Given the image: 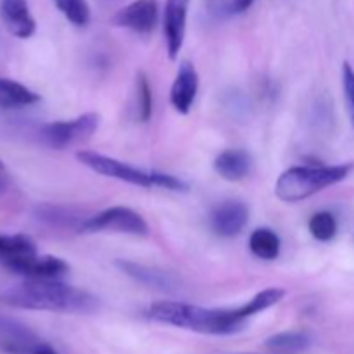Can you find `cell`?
I'll list each match as a JSON object with an SVG mask.
<instances>
[{
	"instance_id": "obj_1",
	"label": "cell",
	"mask_w": 354,
	"mask_h": 354,
	"mask_svg": "<svg viewBox=\"0 0 354 354\" xmlns=\"http://www.w3.org/2000/svg\"><path fill=\"white\" fill-rule=\"evenodd\" d=\"M286 292L280 287H270L256 294L252 299L239 308H203L178 301H161L147 310V317L159 324L173 325L185 330L199 332L207 335H232L244 330L249 318L268 308L275 306L283 299Z\"/></svg>"
},
{
	"instance_id": "obj_2",
	"label": "cell",
	"mask_w": 354,
	"mask_h": 354,
	"mask_svg": "<svg viewBox=\"0 0 354 354\" xmlns=\"http://www.w3.org/2000/svg\"><path fill=\"white\" fill-rule=\"evenodd\" d=\"M0 303L19 310L90 315L99 310V299L57 279H26L0 294Z\"/></svg>"
},
{
	"instance_id": "obj_3",
	"label": "cell",
	"mask_w": 354,
	"mask_h": 354,
	"mask_svg": "<svg viewBox=\"0 0 354 354\" xmlns=\"http://www.w3.org/2000/svg\"><path fill=\"white\" fill-rule=\"evenodd\" d=\"M354 169V162L335 166H294L277 178L275 194L287 204L301 203L327 187L341 183Z\"/></svg>"
},
{
	"instance_id": "obj_4",
	"label": "cell",
	"mask_w": 354,
	"mask_h": 354,
	"mask_svg": "<svg viewBox=\"0 0 354 354\" xmlns=\"http://www.w3.org/2000/svg\"><path fill=\"white\" fill-rule=\"evenodd\" d=\"M100 127V116L97 113H85L75 120L52 121L41 124L38 130V138L47 147L62 151L66 147L78 144L92 137Z\"/></svg>"
},
{
	"instance_id": "obj_5",
	"label": "cell",
	"mask_w": 354,
	"mask_h": 354,
	"mask_svg": "<svg viewBox=\"0 0 354 354\" xmlns=\"http://www.w3.org/2000/svg\"><path fill=\"white\" fill-rule=\"evenodd\" d=\"M82 234H100V232H113V234H127L145 237L149 235V225L142 214L127 206H113L100 211L95 216H90L80 225Z\"/></svg>"
},
{
	"instance_id": "obj_6",
	"label": "cell",
	"mask_w": 354,
	"mask_h": 354,
	"mask_svg": "<svg viewBox=\"0 0 354 354\" xmlns=\"http://www.w3.org/2000/svg\"><path fill=\"white\" fill-rule=\"evenodd\" d=\"M76 159L83 166L99 173V175L109 176V178L120 180V182L131 183V185L145 187V189L156 187L154 171H144V169L135 168V166L128 165V162L111 158V156H104L100 152L93 151H78L76 152Z\"/></svg>"
},
{
	"instance_id": "obj_7",
	"label": "cell",
	"mask_w": 354,
	"mask_h": 354,
	"mask_svg": "<svg viewBox=\"0 0 354 354\" xmlns=\"http://www.w3.org/2000/svg\"><path fill=\"white\" fill-rule=\"evenodd\" d=\"M38 258L33 239L24 234H0V266L26 279L31 265Z\"/></svg>"
},
{
	"instance_id": "obj_8",
	"label": "cell",
	"mask_w": 354,
	"mask_h": 354,
	"mask_svg": "<svg viewBox=\"0 0 354 354\" xmlns=\"http://www.w3.org/2000/svg\"><path fill=\"white\" fill-rule=\"evenodd\" d=\"M190 0H166L165 16H162V31H165L166 52L171 61L178 59L185 41L187 16H189Z\"/></svg>"
},
{
	"instance_id": "obj_9",
	"label": "cell",
	"mask_w": 354,
	"mask_h": 354,
	"mask_svg": "<svg viewBox=\"0 0 354 354\" xmlns=\"http://www.w3.org/2000/svg\"><path fill=\"white\" fill-rule=\"evenodd\" d=\"M158 17L159 9L156 0H135L114 14L113 24L133 33L149 35L158 24Z\"/></svg>"
},
{
	"instance_id": "obj_10",
	"label": "cell",
	"mask_w": 354,
	"mask_h": 354,
	"mask_svg": "<svg viewBox=\"0 0 354 354\" xmlns=\"http://www.w3.org/2000/svg\"><path fill=\"white\" fill-rule=\"evenodd\" d=\"M38 335L28 325L0 313V349L7 354H31L40 344Z\"/></svg>"
},
{
	"instance_id": "obj_11",
	"label": "cell",
	"mask_w": 354,
	"mask_h": 354,
	"mask_svg": "<svg viewBox=\"0 0 354 354\" xmlns=\"http://www.w3.org/2000/svg\"><path fill=\"white\" fill-rule=\"evenodd\" d=\"M209 221L213 232L220 237H237L248 227L249 207L242 201H225L214 207Z\"/></svg>"
},
{
	"instance_id": "obj_12",
	"label": "cell",
	"mask_w": 354,
	"mask_h": 354,
	"mask_svg": "<svg viewBox=\"0 0 354 354\" xmlns=\"http://www.w3.org/2000/svg\"><path fill=\"white\" fill-rule=\"evenodd\" d=\"M197 92H199V75H197L196 66L190 61H182L171 85L169 102L175 107L176 113L189 114L196 102Z\"/></svg>"
},
{
	"instance_id": "obj_13",
	"label": "cell",
	"mask_w": 354,
	"mask_h": 354,
	"mask_svg": "<svg viewBox=\"0 0 354 354\" xmlns=\"http://www.w3.org/2000/svg\"><path fill=\"white\" fill-rule=\"evenodd\" d=\"M116 266L123 273H127L135 282L142 283L151 289L161 290V292H173L178 289V280L175 275L165 272V270L154 268V266H145L140 263L128 261V259H116Z\"/></svg>"
},
{
	"instance_id": "obj_14",
	"label": "cell",
	"mask_w": 354,
	"mask_h": 354,
	"mask_svg": "<svg viewBox=\"0 0 354 354\" xmlns=\"http://www.w3.org/2000/svg\"><path fill=\"white\" fill-rule=\"evenodd\" d=\"M0 16L14 37L30 38L37 31V23L26 0H0Z\"/></svg>"
},
{
	"instance_id": "obj_15",
	"label": "cell",
	"mask_w": 354,
	"mask_h": 354,
	"mask_svg": "<svg viewBox=\"0 0 354 354\" xmlns=\"http://www.w3.org/2000/svg\"><path fill=\"white\" fill-rule=\"evenodd\" d=\"M213 168L227 182H239L252 169V158L244 149H227L216 156Z\"/></svg>"
},
{
	"instance_id": "obj_16",
	"label": "cell",
	"mask_w": 354,
	"mask_h": 354,
	"mask_svg": "<svg viewBox=\"0 0 354 354\" xmlns=\"http://www.w3.org/2000/svg\"><path fill=\"white\" fill-rule=\"evenodd\" d=\"M40 100V95L23 83L0 76V107L2 109H17V107L33 106Z\"/></svg>"
},
{
	"instance_id": "obj_17",
	"label": "cell",
	"mask_w": 354,
	"mask_h": 354,
	"mask_svg": "<svg viewBox=\"0 0 354 354\" xmlns=\"http://www.w3.org/2000/svg\"><path fill=\"white\" fill-rule=\"evenodd\" d=\"M280 237L272 228H256L249 237V249L252 254L263 261H273L280 254Z\"/></svg>"
},
{
	"instance_id": "obj_18",
	"label": "cell",
	"mask_w": 354,
	"mask_h": 354,
	"mask_svg": "<svg viewBox=\"0 0 354 354\" xmlns=\"http://www.w3.org/2000/svg\"><path fill=\"white\" fill-rule=\"evenodd\" d=\"M265 346L277 354H296L310 348L311 337L306 332H280L266 339Z\"/></svg>"
},
{
	"instance_id": "obj_19",
	"label": "cell",
	"mask_w": 354,
	"mask_h": 354,
	"mask_svg": "<svg viewBox=\"0 0 354 354\" xmlns=\"http://www.w3.org/2000/svg\"><path fill=\"white\" fill-rule=\"evenodd\" d=\"M35 216L38 221L48 225V227H75V221L80 218L75 214V209L66 206H59V204H38L35 207Z\"/></svg>"
},
{
	"instance_id": "obj_20",
	"label": "cell",
	"mask_w": 354,
	"mask_h": 354,
	"mask_svg": "<svg viewBox=\"0 0 354 354\" xmlns=\"http://www.w3.org/2000/svg\"><path fill=\"white\" fill-rule=\"evenodd\" d=\"M54 2L62 16L75 26L85 28L90 23L92 14H90V6L86 0H54Z\"/></svg>"
},
{
	"instance_id": "obj_21",
	"label": "cell",
	"mask_w": 354,
	"mask_h": 354,
	"mask_svg": "<svg viewBox=\"0 0 354 354\" xmlns=\"http://www.w3.org/2000/svg\"><path fill=\"white\" fill-rule=\"evenodd\" d=\"M308 228H310V234L313 235V239L320 242H328L337 234V220L328 211H320V213H315L311 216Z\"/></svg>"
},
{
	"instance_id": "obj_22",
	"label": "cell",
	"mask_w": 354,
	"mask_h": 354,
	"mask_svg": "<svg viewBox=\"0 0 354 354\" xmlns=\"http://www.w3.org/2000/svg\"><path fill=\"white\" fill-rule=\"evenodd\" d=\"M152 116V88L149 78L144 73L137 75V118L142 123H147Z\"/></svg>"
},
{
	"instance_id": "obj_23",
	"label": "cell",
	"mask_w": 354,
	"mask_h": 354,
	"mask_svg": "<svg viewBox=\"0 0 354 354\" xmlns=\"http://www.w3.org/2000/svg\"><path fill=\"white\" fill-rule=\"evenodd\" d=\"M342 90H344L346 106H348L349 120L354 128V69L349 62L342 64Z\"/></svg>"
},
{
	"instance_id": "obj_24",
	"label": "cell",
	"mask_w": 354,
	"mask_h": 354,
	"mask_svg": "<svg viewBox=\"0 0 354 354\" xmlns=\"http://www.w3.org/2000/svg\"><path fill=\"white\" fill-rule=\"evenodd\" d=\"M254 3V0H228L227 2V12L228 14H244L245 10L251 9V6Z\"/></svg>"
},
{
	"instance_id": "obj_25",
	"label": "cell",
	"mask_w": 354,
	"mask_h": 354,
	"mask_svg": "<svg viewBox=\"0 0 354 354\" xmlns=\"http://www.w3.org/2000/svg\"><path fill=\"white\" fill-rule=\"evenodd\" d=\"M31 354H59V353L55 351V349L52 348V346L45 344V342H40V344L37 346V349H35V351L31 353Z\"/></svg>"
},
{
	"instance_id": "obj_26",
	"label": "cell",
	"mask_w": 354,
	"mask_h": 354,
	"mask_svg": "<svg viewBox=\"0 0 354 354\" xmlns=\"http://www.w3.org/2000/svg\"><path fill=\"white\" fill-rule=\"evenodd\" d=\"M7 187H9V183H7V180L3 178V176H0V194L6 192Z\"/></svg>"
},
{
	"instance_id": "obj_27",
	"label": "cell",
	"mask_w": 354,
	"mask_h": 354,
	"mask_svg": "<svg viewBox=\"0 0 354 354\" xmlns=\"http://www.w3.org/2000/svg\"><path fill=\"white\" fill-rule=\"evenodd\" d=\"M3 168V165H2V161H0V169H2Z\"/></svg>"
}]
</instances>
